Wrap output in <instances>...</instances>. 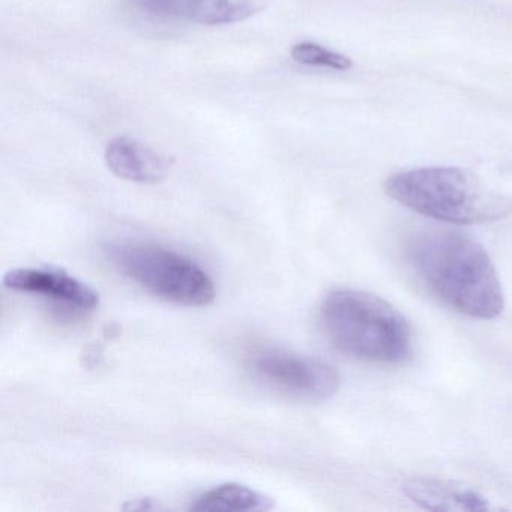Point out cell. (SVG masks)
<instances>
[{
    "label": "cell",
    "instance_id": "cell-6",
    "mask_svg": "<svg viewBox=\"0 0 512 512\" xmlns=\"http://www.w3.org/2000/svg\"><path fill=\"white\" fill-rule=\"evenodd\" d=\"M7 289L44 296L77 311H94L100 295L91 286L58 269L17 268L4 277Z\"/></svg>",
    "mask_w": 512,
    "mask_h": 512
},
{
    "label": "cell",
    "instance_id": "cell-1",
    "mask_svg": "<svg viewBox=\"0 0 512 512\" xmlns=\"http://www.w3.org/2000/svg\"><path fill=\"white\" fill-rule=\"evenodd\" d=\"M407 257L427 289L472 319H496L505 308L502 284L481 244L463 233L427 230L410 239Z\"/></svg>",
    "mask_w": 512,
    "mask_h": 512
},
{
    "label": "cell",
    "instance_id": "cell-9",
    "mask_svg": "<svg viewBox=\"0 0 512 512\" xmlns=\"http://www.w3.org/2000/svg\"><path fill=\"white\" fill-rule=\"evenodd\" d=\"M274 508L271 497L247 485L221 484L200 494L190 511L196 512H227V511H269Z\"/></svg>",
    "mask_w": 512,
    "mask_h": 512
},
{
    "label": "cell",
    "instance_id": "cell-2",
    "mask_svg": "<svg viewBox=\"0 0 512 512\" xmlns=\"http://www.w3.org/2000/svg\"><path fill=\"white\" fill-rule=\"evenodd\" d=\"M320 323L328 340L344 355L392 365L412 353L406 317L385 299L355 289H335L323 298Z\"/></svg>",
    "mask_w": 512,
    "mask_h": 512
},
{
    "label": "cell",
    "instance_id": "cell-13",
    "mask_svg": "<svg viewBox=\"0 0 512 512\" xmlns=\"http://www.w3.org/2000/svg\"><path fill=\"white\" fill-rule=\"evenodd\" d=\"M124 509H140V511H155V509H164L163 506L158 505V503L152 502L149 499H139V500H131L128 505L124 506Z\"/></svg>",
    "mask_w": 512,
    "mask_h": 512
},
{
    "label": "cell",
    "instance_id": "cell-7",
    "mask_svg": "<svg viewBox=\"0 0 512 512\" xmlns=\"http://www.w3.org/2000/svg\"><path fill=\"white\" fill-rule=\"evenodd\" d=\"M113 175L136 184H157L169 175L170 161L131 137H116L104 151Z\"/></svg>",
    "mask_w": 512,
    "mask_h": 512
},
{
    "label": "cell",
    "instance_id": "cell-10",
    "mask_svg": "<svg viewBox=\"0 0 512 512\" xmlns=\"http://www.w3.org/2000/svg\"><path fill=\"white\" fill-rule=\"evenodd\" d=\"M266 7V0H194L191 23L203 26L244 22Z\"/></svg>",
    "mask_w": 512,
    "mask_h": 512
},
{
    "label": "cell",
    "instance_id": "cell-12",
    "mask_svg": "<svg viewBox=\"0 0 512 512\" xmlns=\"http://www.w3.org/2000/svg\"><path fill=\"white\" fill-rule=\"evenodd\" d=\"M290 56L293 61L307 67L329 68L335 71H347L353 67L352 59L311 41L296 43L290 50Z\"/></svg>",
    "mask_w": 512,
    "mask_h": 512
},
{
    "label": "cell",
    "instance_id": "cell-11",
    "mask_svg": "<svg viewBox=\"0 0 512 512\" xmlns=\"http://www.w3.org/2000/svg\"><path fill=\"white\" fill-rule=\"evenodd\" d=\"M127 5L151 22H191L194 0H127Z\"/></svg>",
    "mask_w": 512,
    "mask_h": 512
},
{
    "label": "cell",
    "instance_id": "cell-8",
    "mask_svg": "<svg viewBox=\"0 0 512 512\" xmlns=\"http://www.w3.org/2000/svg\"><path fill=\"white\" fill-rule=\"evenodd\" d=\"M404 494L412 502L430 511H488L490 500L479 491L454 481L439 478H410L404 482Z\"/></svg>",
    "mask_w": 512,
    "mask_h": 512
},
{
    "label": "cell",
    "instance_id": "cell-5",
    "mask_svg": "<svg viewBox=\"0 0 512 512\" xmlns=\"http://www.w3.org/2000/svg\"><path fill=\"white\" fill-rule=\"evenodd\" d=\"M250 367L266 385L301 400H328L341 385L340 376L331 365L284 350H262L251 358Z\"/></svg>",
    "mask_w": 512,
    "mask_h": 512
},
{
    "label": "cell",
    "instance_id": "cell-4",
    "mask_svg": "<svg viewBox=\"0 0 512 512\" xmlns=\"http://www.w3.org/2000/svg\"><path fill=\"white\" fill-rule=\"evenodd\" d=\"M104 251L119 272L164 301L206 307L217 295L208 272L176 251L131 241L112 242Z\"/></svg>",
    "mask_w": 512,
    "mask_h": 512
},
{
    "label": "cell",
    "instance_id": "cell-3",
    "mask_svg": "<svg viewBox=\"0 0 512 512\" xmlns=\"http://www.w3.org/2000/svg\"><path fill=\"white\" fill-rule=\"evenodd\" d=\"M383 188L400 205L442 223H494L512 212L511 197L458 167H424L394 173Z\"/></svg>",
    "mask_w": 512,
    "mask_h": 512
}]
</instances>
